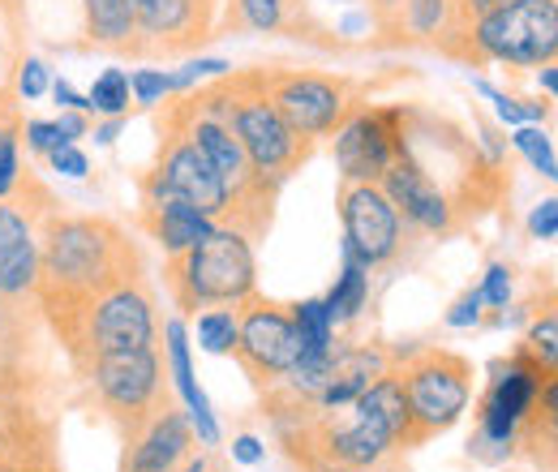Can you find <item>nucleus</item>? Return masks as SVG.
Masks as SVG:
<instances>
[{"label": "nucleus", "instance_id": "obj_1", "mask_svg": "<svg viewBox=\"0 0 558 472\" xmlns=\"http://www.w3.org/2000/svg\"><path fill=\"white\" fill-rule=\"evenodd\" d=\"M39 241V275L31 301L48 331L65 348L73 365L82 356V336L90 310L130 283H146L138 241L108 215H48L35 228Z\"/></svg>", "mask_w": 558, "mask_h": 472}, {"label": "nucleus", "instance_id": "obj_2", "mask_svg": "<svg viewBox=\"0 0 558 472\" xmlns=\"http://www.w3.org/2000/svg\"><path fill=\"white\" fill-rule=\"evenodd\" d=\"M210 90L223 108V121L228 130L236 134L241 150L250 155V164L276 181V185H288L318 150L314 137H301L283 117L276 112V104L267 99L263 90V77H258V65L254 69H228L219 77H210Z\"/></svg>", "mask_w": 558, "mask_h": 472}, {"label": "nucleus", "instance_id": "obj_3", "mask_svg": "<svg viewBox=\"0 0 558 472\" xmlns=\"http://www.w3.org/2000/svg\"><path fill=\"white\" fill-rule=\"evenodd\" d=\"M163 288H168L177 314H185V318H194L198 310L245 301L250 292H258L254 241H245L232 228H210L190 250L168 254Z\"/></svg>", "mask_w": 558, "mask_h": 472}, {"label": "nucleus", "instance_id": "obj_4", "mask_svg": "<svg viewBox=\"0 0 558 472\" xmlns=\"http://www.w3.org/2000/svg\"><path fill=\"white\" fill-rule=\"evenodd\" d=\"M396 374L404 391V438L400 451H417L447 434L473 400V361L451 348L396 352Z\"/></svg>", "mask_w": 558, "mask_h": 472}, {"label": "nucleus", "instance_id": "obj_5", "mask_svg": "<svg viewBox=\"0 0 558 472\" xmlns=\"http://www.w3.org/2000/svg\"><path fill=\"white\" fill-rule=\"evenodd\" d=\"M99 400V412L112 421L121 447L138 443L142 429L177 404L168 365L159 361L155 343L150 348H121V352H104L90 361V370L82 374Z\"/></svg>", "mask_w": 558, "mask_h": 472}, {"label": "nucleus", "instance_id": "obj_6", "mask_svg": "<svg viewBox=\"0 0 558 472\" xmlns=\"http://www.w3.org/2000/svg\"><path fill=\"white\" fill-rule=\"evenodd\" d=\"M558 391V365L537 361L524 343L507 361L494 365L486 396L477 400V429L469 438V456L482 464H507L515 456V429L520 421Z\"/></svg>", "mask_w": 558, "mask_h": 472}, {"label": "nucleus", "instance_id": "obj_7", "mask_svg": "<svg viewBox=\"0 0 558 472\" xmlns=\"http://www.w3.org/2000/svg\"><path fill=\"white\" fill-rule=\"evenodd\" d=\"M155 164L138 177V198H181L219 228L228 210V190L210 168L207 150L190 134L177 95H168L155 112Z\"/></svg>", "mask_w": 558, "mask_h": 472}, {"label": "nucleus", "instance_id": "obj_8", "mask_svg": "<svg viewBox=\"0 0 558 472\" xmlns=\"http://www.w3.org/2000/svg\"><path fill=\"white\" fill-rule=\"evenodd\" d=\"M263 90L276 104V112L301 137H331L352 112L365 104V86L340 73H314V69H267L258 65Z\"/></svg>", "mask_w": 558, "mask_h": 472}, {"label": "nucleus", "instance_id": "obj_9", "mask_svg": "<svg viewBox=\"0 0 558 472\" xmlns=\"http://www.w3.org/2000/svg\"><path fill=\"white\" fill-rule=\"evenodd\" d=\"M477 61L542 69L558 57V0H507L473 22Z\"/></svg>", "mask_w": 558, "mask_h": 472}, {"label": "nucleus", "instance_id": "obj_10", "mask_svg": "<svg viewBox=\"0 0 558 472\" xmlns=\"http://www.w3.org/2000/svg\"><path fill=\"white\" fill-rule=\"evenodd\" d=\"M232 314H236V343L228 356L241 365L250 387L263 396L279 374H288L301 361V336L292 323V305L271 301L263 292H250L245 301L232 305Z\"/></svg>", "mask_w": 558, "mask_h": 472}, {"label": "nucleus", "instance_id": "obj_11", "mask_svg": "<svg viewBox=\"0 0 558 472\" xmlns=\"http://www.w3.org/2000/svg\"><path fill=\"white\" fill-rule=\"evenodd\" d=\"M340 223H344V254L356 258L365 270H378L400 258L409 223L391 198L374 181H340Z\"/></svg>", "mask_w": 558, "mask_h": 472}, {"label": "nucleus", "instance_id": "obj_12", "mask_svg": "<svg viewBox=\"0 0 558 472\" xmlns=\"http://www.w3.org/2000/svg\"><path fill=\"white\" fill-rule=\"evenodd\" d=\"M138 17V61L181 57L219 39V0H130Z\"/></svg>", "mask_w": 558, "mask_h": 472}, {"label": "nucleus", "instance_id": "obj_13", "mask_svg": "<svg viewBox=\"0 0 558 472\" xmlns=\"http://www.w3.org/2000/svg\"><path fill=\"white\" fill-rule=\"evenodd\" d=\"M404 104H361L349 121L336 130V164L340 181H374L400 150Z\"/></svg>", "mask_w": 558, "mask_h": 472}, {"label": "nucleus", "instance_id": "obj_14", "mask_svg": "<svg viewBox=\"0 0 558 472\" xmlns=\"http://www.w3.org/2000/svg\"><path fill=\"white\" fill-rule=\"evenodd\" d=\"M155 301H150V288L146 283H130V288H117L108 292L95 310H90V323H86V336H82V356H77V374L90 370L95 356L104 352H121V348H150L155 343Z\"/></svg>", "mask_w": 558, "mask_h": 472}, {"label": "nucleus", "instance_id": "obj_15", "mask_svg": "<svg viewBox=\"0 0 558 472\" xmlns=\"http://www.w3.org/2000/svg\"><path fill=\"white\" fill-rule=\"evenodd\" d=\"M378 190L391 198V206L400 210V219L409 228H417V232H429V237H456V232H464L451 203L421 177V168L413 159H404V155H396L387 164V172L378 177Z\"/></svg>", "mask_w": 558, "mask_h": 472}, {"label": "nucleus", "instance_id": "obj_16", "mask_svg": "<svg viewBox=\"0 0 558 472\" xmlns=\"http://www.w3.org/2000/svg\"><path fill=\"white\" fill-rule=\"evenodd\" d=\"M236 31H254V35H288V39H305L327 48L305 9V0H219V35H236Z\"/></svg>", "mask_w": 558, "mask_h": 472}, {"label": "nucleus", "instance_id": "obj_17", "mask_svg": "<svg viewBox=\"0 0 558 472\" xmlns=\"http://www.w3.org/2000/svg\"><path fill=\"white\" fill-rule=\"evenodd\" d=\"M190 456H194L190 412L172 404L142 429L138 443L121 451V472H177Z\"/></svg>", "mask_w": 558, "mask_h": 472}, {"label": "nucleus", "instance_id": "obj_18", "mask_svg": "<svg viewBox=\"0 0 558 472\" xmlns=\"http://www.w3.org/2000/svg\"><path fill=\"white\" fill-rule=\"evenodd\" d=\"M134 219H138V228L163 254L190 250L194 241H203L215 228L207 215H198L194 206L181 203V198H138V215Z\"/></svg>", "mask_w": 558, "mask_h": 472}, {"label": "nucleus", "instance_id": "obj_19", "mask_svg": "<svg viewBox=\"0 0 558 472\" xmlns=\"http://www.w3.org/2000/svg\"><path fill=\"white\" fill-rule=\"evenodd\" d=\"M90 48H108L121 57L138 52V17L130 0H82Z\"/></svg>", "mask_w": 558, "mask_h": 472}, {"label": "nucleus", "instance_id": "obj_20", "mask_svg": "<svg viewBox=\"0 0 558 472\" xmlns=\"http://www.w3.org/2000/svg\"><path fill=\"white\" fill-rule=\"evenodd\" d=\"M163 339H168V378H172V391L185 400V412H210L207 396L198 391V378H194V365H190V331L181 318H168L163 323Z\"/></svg>", "mask_w": 558, "mask_h": 472}, {"label": "nucleus", "instance_id": "obj_21", "mask_svg": "<svg viewBox=\"0 0 558 472\" xmlns=\"http://www.w3.org/2000/svg\"><path fill=\"white\" fill-rule=\"evenodd\" d=\"M365 301H369V270L344 254V270L336 279V288L323 296V310H327V318L336 327H344V323H352L365 310Z\"/></svg>", "mask_w": 558, "mask_h": 472}, {"label": "nucleus", "instance_id": "obj_22", "mask_svg": "<svg viewBox=\"0 0 558 472\" xmlns=\"http://www.w3.org/2000/svg\"><path fill=\"white\" fill-rule=\"evenodd\" d=\"M130 108H134L130 73L125 69H104L86 90V112L104 121V117H130Z\"/></svg>", "mask_w": 558, "mask_h": 472}, {"label": "nucleus", "instance_id": "obj_23", "mask_svg": "<svg viewBox=\"0 0 558 472\" xmlns=\"http://www.w3.org/2000/svg\"><path fill=\"white\" fill-rule=\"evenodd\" d=\"M292 323H296V336H301V356H323V352L336 348V323L327 318L323 296L296 301L292 305Z\"/></svg>", "mask_w": 558, "mask_h": 472}, {"label": "nucleus", "instance_id": "obj_24", "mask_svg": "<svg viewBox=\"0 0 558 472\" xmlns=\"http://www.w3.org/2000/svg\"><path fill=\"white\" fill-rule=\"evenodd\" d=\"M39 275V241H22L0 258V296H31Z\"/></svg>", "mask_w": 558, "mask_h": 472}, {"label": "nucleus", "instance_id": "obj_25", "mask_svg": "<svg viewBox=\"0 0 558 472\" xmlns=\"http://www.w3.org/2000/svg\"><path fill=\"white\" fill-rule=\"evenodd\" d=\"M511 146L533 164V172L537 177H546V181H558V155H555V142L550 134L542 130V125H515V134H511Z\"/></svg>", "mask_w": 558, "mask_h": 472}, {"label": "nucleus", "instance_id": "obj_26", "mask_svg": "<svg viewBox=\"0 0 558 472\" xmlns=\"http://www.w3.org/2000/svg\"><path fill=\"white\" fill-rule=\"evenodd\" d=\"M198 318V343L210 356H228L232 343H236V314L232 305H215L207 314H194Z\"/></svg>", "mask_w": 558, "mask_h": 472}, {"label": "nucleus", "instance_id": "obj_27", "mask_svg": "<svg viewBox=\"0 0 558 472\" xmlns=\"http://www.w3.org/2000/svg\"><path fill=\"white\" fill-rule=\"evenodd\" d=\"M31 237H35V219L26 215V206L17 198H0V258Z\"/></svg>", "mask_w": 558, "mask_h": 472}, {"label": "nucleus", "instance_id": "obj_28", "mask_svg": "<svg viewBox=\"0 0 558 472\" xmlns=\"http://www.w3.org/2000/svg\"><path fill=\"white\" fill-rule=\"evenodd\" d=\"M537 361L546 365H558V314H555V301L546 305V314H537V323L529 327V336L520 339Z\"/></svg>", "mask_w": 558, "mask_h": 472}, {"label": "nucleus", "instance_id": "obj_29", "mask_svg": "<svg viewBox=\"0 0 558 472\" xmlns=\"http://www.w3.org/2000/svg\"><path fill=\"white\" fill-rule=\"evenodd\" d=\"M17 177H22V121L4 125V134H0V198L13 194Z\"/></svg>", "mask_w": 558, "mask_h": 472}, {"label": "nucleus", "instance_id": "obj_30", "mask_svg": "<svg viewBox=\"0 0 558 472\" xmlns=\"http://www.w3.org/2000/svg\"><path fill=\"white\" fill-rule=\"evenodd\" d=\"M130 90H134L138 108H159L172 95V73H163V69H134L130 73Z\"/></svg>", "mask_w": 558, "mask_h": 472}, {"label": "nucleus", "instance_id": "obj_31", "mask_svg": "<svg viewBox=\"0 0 558 472\" xmlns=\"http://www.w3.org/2000/svg\"><path fill=\"white\" fill-rule=\"evenodd\" d=\"M48 65L39 61V57H26V61H17L13 69V90H17V99L22 104H35V99H44L48 95Z\"/></svg>", "mask_w": 558, "mask_h": 472}, {"label": "nucleus", "instance_id": "obj_32", "mask_svg": "<svg viewBox=\"0 0 558 472\" xmlns=\"http://www.w3.org/2000/svg\"><path fill=\"white\" fill-rule=\"evenodd\" d=\"M48 164H52V172L73 177V181H82V177L90 172V159L77 150V142H57V146L48 150Z\"/></svg>", "mask_w": 558, "mask_h": 472}, {"label": "nucleus", "instance_id": "obj_33", "mask_svg": "<svg viewBox=\"0 0 558 472\" xmlns=\"http://www.w3.org/2000/svg\"><path fill=\"white\" fill-rule=\"evenodd\" d=\"M482 301L489 310H507V301H511V267L507 263H489L486 279H482Z\"/></svg>", "mask_w": 558, "mask_h": 472}, {"label": "nucleus", "instance_id": "obj_34", "mask_svg": "<svg viewBox=\"0 0 558 472\" xmlns=\"http://www.w3.org/2000/svg\"><path fill=\"white\" fill-rule=\"evenodd\" d=\"M473 90H482L489 104H494V117L502 121V125H524V112H520V99H511V95H502L498 86H489L486 77H473Z\"/></svg>", "mask_w": 558, "mask_h": 472}, {"label": "nucleus", "instance_id": "obj_35", "mask_svg": "<svg viewBox=\"0 0 558 472\" xmlns=\"http://www.w3.org/2000/svg\"><path fill=\"white\" fill-rule=\"evenodd\" d=\"M482 288H469L451 310H447V327H456V331H464V327H477L482 323Z\"/></svg>", "mask_w": 558, "mask_h": 472}, {"label": "nucleus", "instance_id": "obj_36", "mask_svg": "<svg viewBox=\"0 0 558 472\" xmlns=\"http://www.w3.org/2000/svg\"><path fill=\"white\" fill-rule=\"evenodd\" d=\"M22 134H26V150H35V155H48L57 142H65L61 130H57V121H26Z\"/></svg>", "mask_w": 558, "mask_h": 472}, {"label": "nucleus", "instance_id": "obj_37", "mask_svg": "<svg viewBox=\"0 0 558 472\" xmlns=\"http://www.w3.org/2000/svg\"><path fill=\"white\" fill-rule=\"evenodd\" d=\"M529 232L537 241H558V198H546V203L529 215Z\"/></svg>", "mask_w": 558, "mask_h": 472}, {"label": "nucleus", "instance_id": "obj_38", "mask_svg": "<svg viewBox=\"0 0 558 472\" xmlns=\"http://www.w3.org/2000/svg\"><path fill=\"white\" fill-rule=\"evenodd\" d=\"M263 456H267L263 438H254V434H236V438H232V460H236V464L254 469V464H263Z\"/></svg>", "mask_w": 558, "mask_h": 472}, {"label": "nucleus", "instance_id": "obj_39", "mask_svg": "<svg viewBox=\"0 0 558 472\" xmlns=\"http://www.w3.org/2000/svg\"><path fill=\"white\" fill-rule=\"evenodd\" d=\"M57 130L65 142H77V137H90V117L86 112H77V108H61V117H57Z\"/></svg>", "mask_w": 558, "mask_h": 472}, {"label": "nucleus", "instance_id": "obj_40", "mask_svg": "<svg viewBox=\"0 0 558 472\" xmlns=\"http://www.w3.org/2000/svg\"><path fill=\"white\" fill-rule=\"evenodd\" d=\"M48 90H52V99H57L61 108H77V112H86V95H77L70 82H65V77H57ZM86 117H90V112H86Z\"/></svg>", "mask_w": 558, "mask_h": 472}, {"label": "nucleus", "instance_id": "obj_41", "mask_svg": "<svg viewBox=\"0 0 558 472\" xmlns=\"http://www.w3.org/2000/svg\"><path fill=\"white\" fill-rule=\"evenodd\" d=\"M121 125H125V117H104L99 125H90V134H95L99 146H112V142L121 137Z\"/></svg>", "mask_w": 558, "mask_h": 472}, {"label": "nucleus", "instance_id": "obj_42", "mask_svg": "<svg viewBox=\"0 0 558 472\" xmlns=\"http://www.w3.org/2000/svg\"><path fill=\"white\" fill-rule=\"evenodd\" d=\"M22 99H17V90L13 86H0V125L4 121H22V108H17Z\"/></svg>", "mask_w": 558, "mask_h": 472}, {"label": "nucleus", "instance_id": "obj_43", "mask_svg": "<svg viewBox=\"0 0 558 472\" xmlns=\"http://www.w3.org/2000/svg\"><path fill=\"white\" fill-rule=\"evenodd\" d=\"M396 9H400V0H369V13H374V26L383 31L391 17H396Z\"/></svg>", "mask_w": 558, "mask_h": 472}, {"label": "nucleus", "instance_id": "obj_44", "mask_svg": "<svg viewBox=\"0 0 558 472\" xmlns=\"http://www.w3.org/2000/svg\"><path fill=\"white\" fill-rule=\"evenodd\" d=\"M0 9H4V0H0ZM13 69L9 65V52H4V26H0V86H13Z\"/></svg>", "mask_w": 558, "mask_h": 472}, {"label": "nucleus", "instance_id": "obj_45", "mask_svg": "<svg viewBox=\"0 0 558 472\" xmlns=\"http://www.w3.org/2000/svg\"><path fill=\"white\" fill-rule=\"evenodd\" d=\"M498 4H507V0H464V13L477 22L482 13H489V9H498Z\"/></svg>", "mask_w": 558, "mask_h": 472}, {"label": "nucleus", "instance_id": "obj_46", "mask_svg": "<svg viewBox=\"0 0 558 472\" xmlns=\"http://www.w3.org/2000/svg\"><path fill=\"white\" fill-rule=\"evenodd\" d=\"M542 90H546V99H555V95H558V69H555V61H550V65H542Z\"/></svg>", "mask_w": 558, "mask_h": 472}, {"label": "nucleus", "instance_id": "obj_47", "mask_svg": "<svg viewBox=\"0 0 558 472\" xmlns=\"http://www.w3.org/2000/svg\"><path fill=\"white\" fill-rule=\"evenodd\" d=\"M391 460V456H387ZM387 460L378 464V469H340V464H318V469H310V472H387Z\"/></svg>", "mask_w": 558, "mask_h": 472}, {"label": "nucleus", "instance_id": "obj_48", "mask_svg": "<svg viewBox=\"0 0 558 472\" xmlns=\"http://www.w3.org/2000/svg\"><path fill=\"white\" fill-rule=\"evenodd\" d=\"M177 472H215V469H210V460H203V456H198V460H185Z\"/></svg>", "mask_w": 558, "mask_h": 472}, {"label": "nucleus", "instance_id": "obj_49", "mask_svg": "<svg viewBox=\"0 0 558 472\" xmlns=\"http://www.w3.org/2000/svg\"><path fill=\"white\" fill-rule=\"evenodd\" d=\"M387 472H404V469H400V464H396V456H391V460H387Z\"/></svg>", "mask_w": 558, "mask_h": 472}, {"label": "nucleus", "instance_id": "obj_50", "mask_svg": "<svg viewBox=\"0 0 558 472\" xmlns=\"http://www.w3.org/2000/svg\"><path fill=\"white\" fill-rule=\"evenodd\" d=\"M331 4H356V0H331Z\"/></svg>", "mask_w": 558, "mask_h": 472}, {"label": "nucleus", "instance_id": "obj_51", "mask_svg": "<svg viewBox=\"0 0 558 472\" xmlns=\"http://www.w3.org/2000/svg\"><path fill=\"white\" fill-rule=\"evenodd\" d=\"M4 125H13V121H4ZM4 125H0V134H4Z\"/></svg>", "mask_w": 558, "mask_h": 472}]
</instances>
